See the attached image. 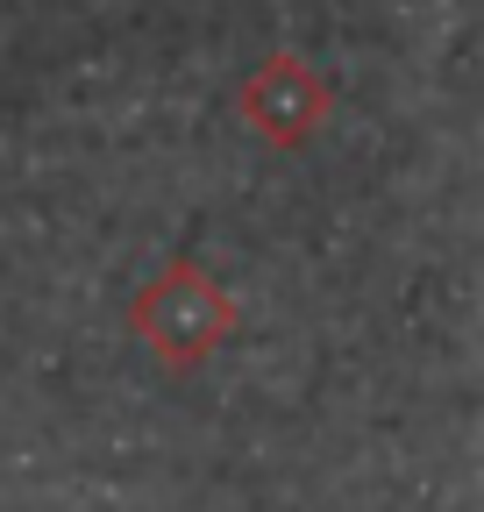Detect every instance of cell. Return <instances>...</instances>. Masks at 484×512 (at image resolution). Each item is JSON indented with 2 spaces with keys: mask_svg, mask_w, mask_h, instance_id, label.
Wrapping results in <instances>:
<instances>
[{
  "mask_svg": "<svg viewBox=\"0 0 484 512\" xmlns=\"http://www.w3.org/2000/svg\"><path fill=\"white\" fill-rule=\"evenodd\" d=\"M129 328H136V342H150L164 363H200L207 349H221L228 335H235V299L200 271V264H164L150 285H143V299H136V313H129Z\"/></svg>",
  "mask_w": 484,
  "mask_h": 512,
  "instance_id": "cell-1",
  "label": "cell"
},
{
  "mask_svg": "<svg viewBox=\"0 0 484 512\" xmlns=\"http://www.w3.org/2000/svg\"><path fill=\"white\" fill-rule=\"evenodd\" d=\"M328 107H335L328 79L314 72L307 57H292V50L264 57L257 72L242 79V121H250L271 150H299V143L328 121Z\"/></svg>",
  "mask_w": 484,
  "mask_h": 512,
  "instance_id": "cell-2",
  "label": "cell"
}]
</instances>
